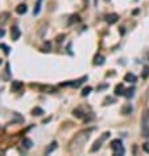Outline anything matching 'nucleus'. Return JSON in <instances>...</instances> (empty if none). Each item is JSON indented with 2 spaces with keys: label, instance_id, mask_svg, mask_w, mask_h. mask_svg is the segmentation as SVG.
I'll use <instances>...</instances> for the list:
<instances>
[{
  "label": "nucleus",
  "instance_id": "obj_1",
  "mask_svg": "<svg viewBox=\"0 0 149 156\" xmlns=\"http://www.w3.org/2000/svg\"><path fill=\"white\" fill-rule=\"evenodd\" d=\"M90 138V131H83V132H79V134L77 135L74 139L71 140V143H70V146H74V144L78 143V147H77V152H79L81 150H82L83 144L86 143L87 140H89Z\"/></svg>",
  "mask_w": 149,
  "mask_h": 156
},
{
  "label": "nucleus",
  "instance_id": "obj_6",
  "mask_svg": "<svg viewBox=\"0 0 149 156\" xmlns=\"http://www.w3.org/2000/svg\"><path fill=\"white\" fill-rule=\"evenodd\" d=\"M20 29H19L17 26H13L12 28V32H11V37H12L13 41H17L19 38H20Z\"/></svg>",
  "mask_w": 149,
  "mask_h": 156
},
{
  "label": "nucleus",
  "instance_id": "obj_12",
  "mask_svg": "<svg viewBox=\"0 0 149 156\" xmlns=\"http://www.w3.org/2000/svg\"><path fill=\"white\" fill-rule=\"evenodd\" d=\"M104 63V56L100 55V54H98L96 56H95L94 59V64H98V66H102V64Z\"/></svg>",
  "mask_w": 149,
  "mask_h": 156
},
{
  "label": "nucleus",
  "instance_id": "obj_17",
  "mask_svg": "<svg viewBox=\"0 0 149 156\" xmlns=\"http://www.w3.org/2000/svg\"><path fill=\"white\" fill-rule=\"evenodd\" d=\"M133 95H135V88H133V87L129 88V89H125V93H124L125 97L131 98V97H133Z\"/></svg>",
  "mask_w": 149,
  "mask_h": 156
},
{
  "label": "nucleus",
  "instance_id": "obj_7",
  "mask_svg": "<svg viewBox=\"0 0 149 156\" xmlns=\"http://www.w3.org/2000/svg\"><path fill=\"white\" fill-rule=\"evenodd\" d=\"M124 93H125V89H124V85H123V84L116 85V88H115V95H116V96H123Z\"/></svg>",
  "mask_w": 149,
  "mask_h": 156
},
{
  "label": "nucleus",
  "instance_id": "obj_27",
  "mask_svg": "<svg viewBox=\"0 0 149 156\" xmlns=\"http://www.w3.org/2000/svg\"><path fill=\"white\" fill-rule=\"evenodd\" d=\"M45 46H46V50H45V51H50V42H46Z\"/></svg>",
  "mask_w": 149,
  "mask_h": 156
},
{
  "label": "nucleus",
  "instance_id": "obj_8",
  "mask_svg": "<svg viewBox=\"0 0 149 156\" xmlns=\"http://www.w3.org/2000/svg\"><path fill=\"white\" fill-rule=\"evenodd\" d=\"M22 88V83L19 80H13L12 81V90L13 92H17V90H20Z\"/></svg>",
  "mask_w": 149,
  "mask_h": 156
},
{
  "label": "nucleus",
  "instance_id": "obj_21",
  "mask_svg": "<svg viewBox=\"0 0 149 156\" xmlns=\"http://www.w3.org/2000/svg\"><path fill=\"white\" fill-rule=\"evenodd\" d=\"M143 79H147L148 76H149V66H145L144 67V70H143Z\"/></svg>",
  "mask_w": 149,
  "mask_h": 156
},
{
  "label": "nucleus",
  "instance_id": "obj_2",
  "mask_svg": "<svg viewBox=\"0 0 149 156\" xmlns=\"http://www.w3.org/2000/svg\"><path fill=\"white\" fill-rule=\"evenodd\" d=\"M149 109H145L143 112V118H141V129H143V135L145 138H149Z\"/></svg>",
  "mask_w": 149,
  "mask_h": 156
},
{
  "label": "nucleus",
  "instance_id": "obj_22",
  "mask_svg": "<svg viewBox=\"0 0 149 156\" xmlns=\"http://www.w3.org/2000/svg\"><path fill=\"white\" fill-rule=\"evenodd\" d=\"M75 21H79V16L78 15H73L71 17H70V21H69V25H71V24H74Z\"/></svg>",
  "mask_w": 149,
  "mask_h": 156
},
{
  "label": "nucleus",
  "instance_id": "obj_23",
  "mask_svg": "<svg viewBox=\"0 0 149 156\" xmlns=\"http://www.w3.org/2000/svg\"><path fill=\"white\" fill-rule=\"evenodd\" d=\"M73 114L75 115V117H78V118H82L83 117V114H82V112H81V110H77L75 109L74 112H73Z\"/></svg>",
  "mask_w": 149,
  "mask_h": 156
},
{
  "label": "nucleus",
  "instance_id": "obj_13",
  "mask_svg": "<svg viewBox=\"0 0 149 156\" xmlns=\"http://www.w3.org/2000/svg\"><path fill=\"white\" fill-rule=\"evenodd\" d=\"M131 112H132V105L131 104H125L124 106L122 108V113H123V114H125V115L131 114Z\"/></svg>",
  "mask_w": 149,
  "mask_h": 156
},
{
  "label": "nucleus",
  "instance_id": "obj_19",
  "mask_svg": "<svg viewBox=\"0 0 149 156\" xmlns=\"http://www.w3.org/2000/svg\"><path fill=\"white\" fill-rule=\"evenodd\" d=\"M32 114L33 115H41V114H44V110L41 109V108H35V109L32 110Z\"/></svg>",
  "mask_w": 149,
  "mask_h": 156
},
{
  "label": "nucleus",
  "instance_id": "obj_9",
  "mask_svg": "<svg viewBox=\"0 0 149 156\" xmlns=\"http://www.w3.org/2000/svg\"><path fill=\"white\" fill-rule=\"evenodd\" d=\"M103 140H104V139H103V138H100L99 140H96V142H95V143H94V146L91 147V150H90V151H91V152L98 151V150L100 148V146H102V142H103Z\"/></svg>",
  "mask_w": 149,
  "mask_h": 156
},
{
  "label": "nucleus",
  "instance_id": "obj_18",
  "mask_svg": "<svg viewBox=\"0 0 149 156\" xmlns=\"http://www.w3.org/2000/svg\"><path fill=\"white\" fill-rule=\"evenodd\" d=\"M8 17H9V13H8V12H4V13H3V15L0 16V25L4 24V22H7Z\"/></svg>",
  "mask_w": 149,
  "mask_h": 156
},
{
  "label": "nucleus",
  "instance_id": "obj_24",
  "mask_svg": "<svg viewBox=\"0 0 149 156\" xmlns=\"http://www.w3.org/2000/svg\"><path fill=\"white\" fill-rule=\"evenodd\" d=\"M0 49H4L5 54H9V47H8L7 45H4V43H0Z\"/></svg>",
  "mask_w": 149,
  "mask_h": 156
},
{
  "label": "nucleus",
  "instance_id": "obj_5",
  "mask_svg": "<svg viewBox=\"0 0 149 156\" xmlns=\"http://www.w3.org/2000/svg\"><path fill=\"white\" fill-rule=\"evenodd\" d=\"M117 20H119V16H117L116 13H109V15H107V17H106V21H107L108 25L115 24Z\"/></svg>",
  "mask_w": 149,
  "mask_h": 156
},
{
  "label": "nucleus",
  "instance_id": "obj_14",
  "mask_svg": "<svg viewBox=\"0 0 149 156\" xmlns=\"http://www.w3.org/2000/svg\"><path fill=\"white\" fill-rule=\"evenodd\" d=\"M16 12H17L19 15H24V13L27 12V5H25V4H19L17 7H16Z\"/></svg>",
  "mask_w": 149,
  "mask_h": 156
},
{
  "label": "nucleus",
  "instance_id": "obj_3",
  "mask_svg": "<svg viewBox=\"0 0 149 156\" xmlns=\"http://www.w3.org/2000/svg\"><path fill=\"white\" fill-rule=\"evenodd\" d=\"M111 148L114 151V155H124L125 152L124 147L122 144V140H119V139H115V140L111 142Z\"/></svg>",
  "mask_w": 149,
  "mask_h": 156
},
{
  "label": "nucleus",
  "instance_id": "obj_20",
  "mask_svg": "<svg viewBox=\"0 0 149 156\" xmlns=\"http://www.w3.org/2000/svg\"><path fill=\"white\" fill-rule=\"evenodd\" d=\"M91 90H92L91 87H86V88H83V90H82V93H81V95H82L83 97H86V96L90 95V92H91Z\"/></svg>",
  "mask_w": 149,
  "mask_h": 156
},
{
  "label": "nucleus",
  "instance_id": "obj_11",
  "mask_svg": "<svg viewBox=\"0 0 149 156\" xmlns=\"http://www.w3.org/2000/svg\"><path fill=\"white\" fill-rule=\"evenodd\" d=\"M124 80H125V81H128V83H135V81H136V80H137V78H136V76H135V75H133V73H131V72H128V73H127V75H125V76H124Z\"/></svg>",
  "mask_w": 149,
  "mask_h": 156
},
{
  "label": "nucleus",
  "instance_id": "obj_16",
  "mask_svg": "<svg viewBox=\"0 0 149 156\" xmlns=\"http://www.w3.org/2000/svg\"><path fill=\"white\" fill-rule=\"evenodd\" d=\"M22 146H24L25 148H32V146H33V142L30 140V139L25 138L24 140H22Z\"/></svg>",
  "mask_w": 149,
  "mask_h": 156
},
{
  "label": "nucleus",
  "instance_id": "obj_29",
  "mask_svg": "<svg viewBox=\"0 0 149 156\" xmlns=\"http://www.w3.org/2000/svg\"><path fill=\"white\" fill-rule=\"evenodd\" d=\"M0 66H1V59H0Z\"/></svg>",
  "mask_w": 149,
  "mask_h": 156
},
{
  "label": "nucleus",
  "instance_id": "obj_4",
  "mask_svg": "<svg viewBox=\"0 0 149 156\" xmlns=\"http://www.w3.org/2000/svg\"><path fill=\"white\" fill-rule=\"evenodd\" d=\"M85 80H87V76H83V78L78 79V80H74V81H67V83H62V84H61V87H74L75 88V87H79Z\"/></svg>",
  "mask_w": 149,
  "mask_h": 156
},
{
  "label": "nucleus",
  "instance_id": "obj_25",
  "mask_svg": "<svg viewBox=\"0 0 149 156\" xmlns=\"http://www.w3.org/2000/svg\"><path fill=\"white\" fill-rule=\"evenodd\" d=\"M143 150H144L147 154H149V142H145V143L143 144Z\"/></svg>",
  "mask_w": 149,
  "mask_h": 156
},
{
  "label": "nucleus",
  "instance_id": "obj_15",
  "mask_svg": "<svg viewBox=\"0 0 149 156\" xmlns=\"http://www.w3.org/2000/svg\"><path fill=\"white\" fill-rule=\"evenodd\" d=\"M41 3H42V0H37V3H36V7H35V9H33V15H35V16H37L38 13H40V11H41Z\"/></svg>",
  "mask_w": 149,
  "mask_h": 156
},
{
  "label": "nucleus",
  "instance_id": "obj_26",
  "mask_svg": "<svg viewBox=\"0 0 149 156\" xmlns=\"http://www.w3.org/2000/svg\"><path fill=\"white\" fill-rule=\"evenodd\" d=\"M63 38H65V34H61V36H58V37H57V42H58V43H61V42L63 41Z\"/></svg>",
  "mask_w": 149,
  "mask_h": 156
},
{
  "label": "nucleus",
  "instance_id": "obj_28",
  "mask_svg": "<svg viewBox=\"0 0 149 156\" xmlns=\"http://www.w3.org/2000/svg\"><path fill=\"white\" fill-rule=\"evenodd\" d=\"M5 36V30L4 29H0V38H1V37H4Z\"/></svg>",
  "mask_w": 149,
  "mask_h": 156
},
{
  "label": "nucleus",
  "instance_id": "obj_10",
  "mask_svg": "<svg viewBox=\"0 0 149 156\" xmlns=\"http://www.w3.org/2000/svg\"><path fill=\"white\" fill-rule=\"evenodd\" d=\"M55 148H57V142H52V143H50V146L48 147L46 150H45V155H49V154H52V152L54 151Z\"/></svg>",
  "mask_w": 149,
  "mask_h": 156
},
{
  "label": "nucleus",
  "instance_id": "obj_30",
  "mask_svg": "<svg viewBox=\"0 0 149 156\" xmlns=\"http://www.w3.org/2000/svg\"><path fill=\"white\" fill-rule=\"evenodd\" d=\"M106 1H108V0H106Z\"/></svg>",
  "mask_w": 149,
  "mask_h": 156
}]
</instances>
